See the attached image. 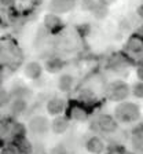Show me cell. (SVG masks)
I'll list each match as a JSON object with an SVG mask.
<instances>
[{"label":"cell","instance_id":"6da1fadb","mask_svg":"<svg viewBox=\"0 0 143 154\" xmlns=\"http://www.w3.org/2000/svg\"><path fill=\"white\" fill-rule=\"evenodd\" d=\"M117 119L124 122H131L139 119V107L134 103H124L117 107Z\"/></svg>","mask_w":143,"mask_h":154},{"label":"cell","instance_id":"7a4b0ae2","mask_svg":"<svg viewBox=\"0 0 143 154\" xmlns=\"http://www.w3.org/2000/svg\"><path fill=\"white\" fill-rule=\"evenodd\" d=\"M29 129L35 135H44L50 129V122H48V120L45 117L37 116V117H33L29 121Z\"/></svg>","mask_w":143,"mask_h":154},{"label":"cell","instance_id":"3957f363","mask_svg":"<svg viewBox=\"0 0 143 154\" xmlns=\"http://www.w3.org/2000/svg\"><path fill=\"white\" fill-rule=\"evenodd\" d=\"M129 94V88H128L127 84L121 83V81H117L116 84H113V90H111V98L117 102L120 100H124L125 98Z\"/></svg>","mask_w":143,"mask_h":154},{"label":"cell","instance_id":"277c9868","mask_svg":"<svg viewBox=\"0 0 143 154\" xmlns=\"http://www.w3.org/2000/svg\"><path fill=\"white\" fill-rule=\"evenodd\" d=\"M74 6L73 0H52L50 4V10L52 13H66Z\"/></svg>","mask_w":143,"mask_h":154},{"label":"cell","instance_id":"5b68a950","mask_svg":"<svg viewBox=\"0 0 143 154\" xmlns=\"http://www.w3.org/2000/svg\"><path fill=\"white\" fill-rule=\"evenodd\" d=\"M64 107H65L64 100L58 99V98H54V99L48 100V103H47V110H48V113L52 116L59 114V113L64 110Z\"/></svg>","mask_w":143,"mask_h":154},{"label":"cell","instance_id":"8992f818","mask_svg":"<svg viewBox=\"0 0 143 154\" xmlns=\"http://www.w3.org/2000/svg\"><path fill=\"white\" fill-rule=\"evenodd\" d=\"M25 74L29 77V79H37L42 74V66L37 62H29L25 66Z\"/></svg>","mask_w":143,"mask_h":154},{"label":"cell","instance_id":"52a82bcc","mask_svg":"<svg viewBox=\"0 0 143 154\" xmlns=\"http://www.w3.org/2000/svg\"><path fill=\"white\" fill-rule=\"evenodd\" d=\"M99 127H101V129H103L106 132H113L117 128V122L109 116H102L99 119Z\"/></svg>","mask_w":143,"mask_h":154},{"label":"cell","instance_id":"ba28073f","mask_svg":"<svg viewBox=\"0 0 143 154\" xmlns=\"http://www.w3.org/2000/svg\"><path fill=\"white\" fill-rule=\"evenodd\" d=\"M87 150L92 154H101L103 151V143H102V140L99 138L94 136V138H91L87 142Z\"/></svg>","mask_w":143,"mask_h":154},{"label":"cell","instance_id":"9c48e42d","mask_svg":"<svg viewBox=\"0 0 143 154\" xmlns=\"http://www.w3.org/2000/svg\"><path fill=\"white\" fill-rule=\"evenodd\" d=\"M26 110V100L22 98H15L11 103V112L14 114H22Z\"/></svg>","mask_w":143,"mask_h":154},{"label":"cell","instance_id":"30bf717a","mask_svg":"<svg viewBox=\"0 0 143 154\" xmlns=\"http://www.w3.org/2000/svg\"><path fill=\"white\" fill-rule=\"evenodd\" d=\"M30 95H32V91L29 90V88H26V87H23V85H18L11 91V96H13L14 99H15V98L26 99V98H29Z\"/></svg>","mask_w":143,"mask_h":154},{"label":"cell","instance_id":"8fae6325","mask_svg":"<svg viewBox=\"0 0 143 154\" xmlns=\"http://www.w3.org/2000/svg\"><path fill=\"white\" fill-rule=\"evenodd\" d=\"M73 85V77L70 74H64L61 76L59 81H58V87H59L61 91H69Z\"/></svg>","mask_w":143,"mask_h":154},{"label":"cell","instance_id":"7c38bea8","mask_svg":"<svg viewBox=\"0 0 143 154\" xmlns=\"http://www.w3.org/2000/svg\"><path fill=\"white\" fill-rule=\"evenodd\" d=\"M67 129V122L65 119H55L52 121V131L55 134H64Z\"/></svg>","mask_w":143,"mask_h":154},{"label":"cell","instance_id":"4fadbf2b","mask_svg":"<svg viewBox=\"0 0 143 154\" xmlns=\"http://www.w3.org/2000/svg\"><path fill=\"white\" fill-rule=\"evenodd\" d=\"M107 13H109L107 6H106V4H102V3H98L95 6V8L92 10V14L96 19H103L107 15Z\"/></svg>","mask_w":143,"mask_h":154},{"label":"cell","instance_id":"5bb4252c","mask_svg":"<svg viewBox=\"0 0 143 154\" xmlns=\"http://www.w3.org/2000/svg\"><path fill=\"white\" fill-rule=\"evenodd\" d=\"M44 23L50 29H54V28H57V26L61 25V19L57 14H48V15H45V18H44Z\"/></svg>","mask_w":143,"mask_h":154},{"label":"cell","instance_id":"9a60e30c","mask_svg":"<svg viewBox=\"0 0 143 154\" xmlns=\"http://www.w3.org/2000/svg\"><path fill=\"white\" fill-rule=\"evenodd\" d=\"M62 66H64V62L61 61V59H50V61L47 62V70L51 72V73H57V72H59L61 69H62Z\"/></svg>","mask_w":143,"mask_h":154},{"label":"cell","instance_id":"2e32d148","mask_svg":"<svg viewBox=\"0 0 143 154\" xmlns=\"http://www.w3.org/2000/svg\"><path fill=\"white\" fill-rule=\"evenodd\" d=\"M70 116H72V119L77 120V121H83V120L87 119L85 112H84L83 109H79V107H74V109L72 110V113H70Z\"/></svg>","mask_w":143,"mask_h":154},{"label":"cell","instance_id":"e0dca14e","mask_svg":"<svg viewBox=\"0 0 143 154\" xmlns=\"http://www.w3.org/2000/svg\"><path fill=\"white\" fill-rule=\"evenodd\" d=\"M19 151L22 154H30L32 153V144L29 143L28 140H22L21 143H19Z\"/></svg>","mask_w":143,"mask_h":154},{"label":"cell","instance_id":"ac0fdd59","mask_svg":"<svg viewBox=\"0 0 143 154\" xmlns=\"http://www.w3.org/2000/svg\"><path fill=\"white\" fill-rule=\"evenodd\" d=\"M96 4L98 3L94 0H81V8L85 10V11H92Z\"/></svg>","mask_w":143,"mask_h":154},{"label":"cell","instance_id":"d6986e66","mask_svg":"<svg viewBox=\"0 0 143 154\" xmlns=\"http://www.w3.org/2000/svg\"><path fill=\"white\" fill-rule=\"evenodd\" d=\"M132 143H134V147L138 150H143V136L142 135H135L134 139H132Z\"/></svg>","mask_w":143,"mask_h":154},{"label":"cell","instance_id":"ffe728a7","mask_svg":"<svg viewBox=\"0 0 143 154\" xmlns=\"http://www.w3.org/2000/svg\"><path fill=\"white\" fill-rule=\"evenodd\" d=\"M132 92H134V95L136 96V98H143V81L135 84Z\"/></svg>","mask_w":143,"mask_h":154},{"label":"cell","instance_id":"44dd1931","mask_svg":"<svg viewBox=\"0 0 143 154\" xmlns=\"http://www.w3.org/2000/svg\"><path fill=\"white\" fill-rule=\"evenodd\" d=\"M8 99H10V95L6 90H0V107H3L8 103Z\"/></svg>","mask_w":143,"mask_h":154},{"label":"cell","instance_id":"7402d4cb","mask_svg":"<svg viewBox=\"0 0 143 154\" xmlns=\"http://www.w3.org/2000/svg\"><path fill=\"white\" fill-rule=\"evenodd\" d=\"M50 154H67V150L64 144H57L50 150Z\"/></svg>","mask_w":143,"mask_h":154},{"label":"cell","instance_id":"603a6c76","mask_svg":"<svg viewBox=\"0 0 143 154\" xmlns=\"http://www.w3.org/2000/svg\"><path fill=\"white\" fill-rule=\"evenodd\" d=\"M136 76H138V79H139L140 81H143V66L138 67V70H136Z\"/></svg>","mask_w":143,"mask_h":154},{"label":"cell","instance_id":"cb8c5ba5","mask_svg":"<svg viewBox=\"0 0 143 154\" xmlns=\"http://www.w3.org/2000/svg\"><path fill=\"white\" fill-rule=\"evenodd\" d=\"M111 2H113V0H101V3H102V4H110Z\"/></svg>","mask_w":143,"mask_h":154},{"label":"cell","instance_id":"d4e9b609","mask_svg":"<svg viewBox=\"0 0 143 154\" xmlns=\"http://www.w3.org/2000/svg\"><path fill=\"white\" fill-rule=\"evenodd\" d=\"M139 132H140V134H143V122L139 125Z\"/></svg>","mask_w":143,"mask_h":154},{"label":"cell","instance_id":"484cf974","mask_svg":"<svg viewBox=\"0 0 143 154\" xmlns=\"http://www.w3.org/2000/svg\"><path fill=\"white\" fill-rule=\"evenodd\" d=\"M21 154H22V153H21Z\"/></svg>","mask_w":143,"mask_h":154}]
</instances>
